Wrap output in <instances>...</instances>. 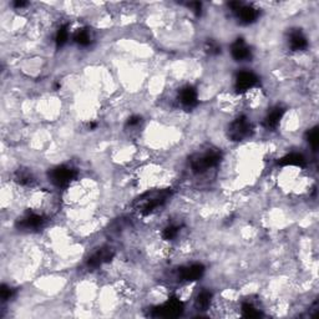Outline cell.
<instances>
[{
	"label": "cell",
	"instance_id": "4fadbf2b",
	"mask_svg": "<svg viewBox=\"0 0 319 319\" xmlns=\"http://www.w3.org/2000/svg\"><path fill=\"white\" fill-rule=\"evenodd\" d=\"M284 115V109L281 106H276L268 112V115L264 119V126L267 129H276L278 126L279 121L282 120Z\"/></svg>",
	"mask_w": 319,
	"mask_h": 319
},
{
	"label": "cell",
	"instance_id": "8992f818",
	"mask_svg": "<svg viewBox=\"0 0 319 319\" xmlns=\"http://www.w3.org/2000/svg\"><path fill=\"white\" fill-rule=\"evenodd\" d=\"M257 82H258V78H257L256 74L248 70H243L239 71L237 74V76H236L235 87L237 90V92L243 94V92H247L252 87L256 86Z\"/></svg>",
	"mask_w": 319,
	"mask_h": 319
},
{
	"label": "cell",
	"instance_id": "d4e9b609",
	"mask_svg": "<svg viewBox=\"0 0 319 319\" xmlns=\"http://www.w3.org/2000/svg\"><path fill=\"white\" fill-rule=\"evenodd\" d=\"M140 122H141V117H140V116H131L129 119V121H127V126L135 127V126H137V125H139Z\"/></svg>",
	"mask_w": 319,
	"mask_h": 319
},
{
	"label": "cell",
	"instance_id": "277c9868",
	"mask_svg": "<svg viewBox=\"0 0 319 319\" xmlns=\"http://www.w3.org/2000/svg\"><path fill=\"white\" fill-rule=\"evenodd\" d=\"M183 312V304L178 298H170L162 306L154 309V317H163V318H176L180 317Z\"/></svg>",
	"mask_w": 319,
	"mask_h": 319
},
{
	"label": "cell",
	"instance_id": "30bf717a",
	"mask_svg": "<svg viewBox=\"0 0 319 319\" xmlns=\"http://www.w3.org/2000/svg\"><path fill=\"white\" fill-rule=\"evenodd\" d=\"M236 14H237V18L239 19L242 24H252L257 20L258 18V10L254 9L253 6L251 5H244L242 3H237L236 8L233 9Z\"/></svg>",
	"mask_w": 319,
	"mask_h": 319
},
{
	"label": "cell",
	"instance_id": "e0dca14e",
	"mask_svg": "<svg viewBox=\"0 0 319 319\" xmlns=\"http://www.w3.org/2000/svg\"><path fill=\"white\" fill-rule=\"evenodd\" d=\"M74 40L81 46H87L91 44L92 41V35L91 31L89 29H81V30L76 31L75 36H74Z\"/></svg>",
	"mask_w": 319,
	"mask_h": 319
},
{
	"label": "cell",
	"instance_id": "603a6c76",
	"mask_svg": "<svg viewBox=\"0 0 319 319\" xmlns=\"http://www.w3.org/2000/svg\"><path fill=\"white\" fill-rule=\"evenodd\" d=\"M318 139H319L318 127H314V129H312L311 131L308 132V142L313 150H317V147H318V144H319Z\"/></svg>",
	"mask_w": 319,
	"mask_h": 319
},
{
	"label": "cell",
	"instance_id": "7c38bea8",
	"mask_svg": "<svg viewBox=\"0 0 319 319\" xmlns=\"http://www.w3.org/2000/svg\"><path fill=\"white\" fill-rule=\"evenodd\" d=\"M178 99H180L181 104H182L183 106L188 107V109H192L198 102L197 91H196L192 86H185L180 90Z\"/></svg>",
	"mask_w": 319,
	"mask_h": 319
},
{
	"label": "cell",
	"instance_id": "ac0fdd59",
	"mask_svg": "<svg viewBox=\"0 0 319 319\" xmlns=\"http://www.w3.org/2000/svg\"><path fill=\"white\" fill-rule=\"evenodd\" d=\"M15 181L23 186H31L34 183V176L26 170H19L15 175Z\"/></svg>",
	"mask_w": 319,
	"mask_h": 319
},
{
	"label": "cell",
	"instance_id": "9a60e30c",
	"mask_svg": "<svg viewBox=\"0 0 319 319\" xmlns=\"http://www.w3.org/2000/svg\"><path fill=\"white\" fill-rule=\"evenodd\" d=\"M278 165L281 166H304L306 165V159L301 154H289L287 156L282 157L278 161Z\"/></svg>",
	"mask_w": 319,
	"mask_h": 319
},
{
	"label": "cell",
	"instance_id": "cb8c5ba5",
	"mask_svg": "<svg viewBox=\"0 0 319 319\" xmlns=\"http://www.w3.org/2000/svg\"><path fill=\"white\" fill-rule=\"evenodd\" d=\"M13 293L14 291L10 288V287L5 286V284H3L1 286V289H0V297H1V301H8V299H10L11 297H13Z\"/></svg>",
	"mask_w": 319,
	"mask_h": 319
},
{
	"label": "cell",
	"instance_id": "9c48e42d",
	"mask_svg": "<svg viewBox=\"0 0 319 319\" xmlns=\"http://www.w3.org/2000/svg\"><path fill=\"white\" fill-rule=\"evenodd\" d=\"M231 54L236 61H247L252 58V50L242 38L236 39L231 46Z\"/></svg>",
	"mask_w": 319,
	"mask_h": 319
},
{
	"label": "cell",
	"instance_id": "4316f807",
	"mask_svg": "<svg viewBox=\"0 0 319 319\" xmlns=\"http://www.w3.org/2000/svg\"><path fill=\"white\" fill-rule=\"evenodd\" d=\"M26 5V3L25 1H15V3H14V6H15V8H23V6H25Z\"/></svg>",
	"mask_w": 319,
	"mask_h": 319
},
{
	"label": "cell",
	"instance_id": "ffe728a7",
	"mask_svg": "<svg viewBox=\"0 0 319 319\" xmlns=\"http://www.w3.org/2000/svg\"><path fill=\"white\" fill-rule=\"evenodd\" d=\"M178 232H180V227H178V226H167L162 232L163 239H166V241H172V239H175V238L177 237Z\"/></svg>",
	"mask_w": 319,
	"mask_h": 319
},
{
	"label": "cell",
	"instance_id": "52a82bcc",
	"mask_svg": "<svg viewBox=\"0 0 319 319\" xmlns=\"http://www.w3.org/2000/svg\"><path fill=\"white\" fill-rule=\"evenodd\" d=\"M114 256L115 252L111 247H102L90 256V258L87 259V266L90 268H99V267L104 266L105 263L111 261Z\"/></svg>",
	"mask_w": 319,
	"mask_h": 319
},
{
	"label": "cell",
	"instance_id": "ba28073f",
	"mask_svg": "<svg viewBox=\"0 0 319 319\" xmlns=\"http://www.w3.org/2000/svg\"><path fill=\"white\" fill-rule=\"evenodd\" d=\"M45 223V217L39 213H28L18 221V228L24 231H36L41 228Z\"/></svg>",
	"mask_w": 319,
	"mask_h": 319
},
{
	"label": "cell",
	"instance_id": "2e32d148",
	"mask_svg": "<svg viewBox=\"0 0 319 319\" xmlns=\"http://www.w3.org/2000/svg\"><path fill=\"white\" fill-rule=\"evenodd\" d=\"M211 299H212V293H211L210 291L203 289V291H201L200 293H198L197 298H196V308H197L198 311H206V309H208V307H210Z\"/></svg>",
	"mask_w": 319,
	"mask_h": 319
},
{
	"label": "cell",
	"instance_id": "7a4b0ae2",
	"mask_svg": "<svg viewBox=\"0 0 319 319\" xmlns=\"http://www.w3.org/2000/svg\"><path fill=\"white\" fill-rule=\"evenodd\" d=\"M221 154L216 150L202 152V154H196L191 159V168L195 173H203L210 168L215 167L220 163Z\"/></svg>",
	"mask_w": 319,
	"mask_h": 319
},
{
	"label": "cell",
	"instance_id": "d6986e66",
	"mask_svg": "<svg viewBox=\"0 0 319 319\" xmlns=\"http://www.w3.org/2000/svg\"><path fill=\"white\" fill-rule=\"evenodd\" d=\"M242 316L246 317V318H258V317H261V312L252 303L244 302L242 304Z\"/></svg>",
	"mask_w": 319,
	"mask_h": 319
},
{
	"label": "cell",
	"instance_id": "7402d4cb",
	"mask_svg": "<svg viewBox=\"0 0 319 319\" xmlns=\"http://www.w3.org/2000/svg\"><path fill=\"white\" fill-rule=\"evenodd\" d=\"M205 50L210 55H217L221 53V46L215 40H207L205 44Z\"/></svg>",
	"mask_w": 319,
	"mask_h": 319
},
{
	"label": "cell",
	"instance_id": "6da1fadb",
	"mask_svg": "<svg viewBox=\"0 0 319 319\" xmlns=\"http://www.w3.org/2000/svg\"><path fill=\"white\" fill-rule=\"evenodd\" d=\"M171 191L170 190H157L150 191V192L144 193L140 196L134 203L135 210L139 211L141 215H150L157 208L165 205L166 201L170 198Z\"/></svg>",
	"mask_w": 319,
	"mask_h": 319
},
{
	"label": "cell",
	"instance_id": "44dd1931",
	"mask_svg": "<svg viewBox=\"0 0 319 319\" xmlns=\"http://www.w3.org/2000/svg\"><path fill=\"white\" fill-rule=\"evenodd\" d=\"M68 39H69L68 26H66V25L61 26V28L58 30V34H56V38H55L56 45L63 46L64 44H65L66 41H68Z\"/></svg>",
	"mask_w": 319,
	"mask_h": 319
},
{
	"label": "cell",
	"instance_id": "3957f363",
	"mask_svg": "<svg viewBox=\"0 0 319 319\" xmlns=\"http://www.w3.org/2000/svg\"><path fill=\"white\" fill-rule=\"evenodd\" d=\"M252 132V124L247 116H239L228 127V136L233 141H242Z\"/></svg>",
	"mask_w": 319,
	"mask_h": 319
},
{
	"label": "cell",
	"instance_id": "5b68a950",
	"mask_svg": "<svg viewBox=\"0 0 319 319\" xmlns=\"http://www.w3.org/2000/svg\"><path fill=\"white\" fill-rule=\"evenodd\" d=\"M51 182L58 187H66L76 177V171L69 166H58L49 173Z\"/></svg>",
	"mask_w": 319,
	"mask_h": 319
},
{
	"label": "cell",
	"instance_id": "5bb4252c",
	"mask_svg": "<svg viewBox=\"0 0 319 319\" xmlns=\"http://www.w3.org/2000/svg\"><path fill=\"white\" fill-rule=\"evenodd\" d=\"M289 46L292 48V50L299 51L304 50L308 46V41L307 38L304 36V34L301 30H293L289 35Z\"/></svg>",
	"mask_w": 319,
	"mask_h": 319
},
{
	"label": "cell",
	"instance_id": "8fae6325",
	"mask_svg": "<svg viewBox=\"0 0 319 319\" xmlns=\"http://www.w3.org/2000/svg\"><path fill=\"white\" fill-rule=\"evenodd\" d=\"M205 273V267L200 263H193L190 266L182 267L178 271V277L186 282H195L200 279Z\"/></svg>",
	"mask_w": 319,
	"mask_h": 319
},
{
	"label": "cell",
	"instance_id": "484cf974",
	"mask_svg": "<svg viewBox=\"0 0 319 319\" xmlns=\"http://www.w3.org/2000/svg\"><path fill=\"white\" fill-rule=\"evenodd\" d=\"M188 6H190L191 9H192L193 11H195L197 15H200L201 14V8H202V4L201 3H190L188 4Z\"/></svg>",
	"mask_w": 319,
	"mask_h": 319
}]
</instances>
